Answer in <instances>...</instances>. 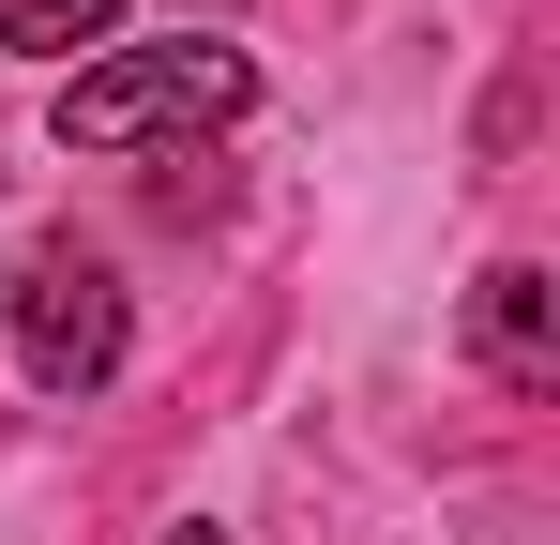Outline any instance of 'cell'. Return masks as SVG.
<instances>
[{
  "instance_id": "1",
  "label": "cell",
  "mask_w": 560,
  "mask_h": 545,
  "mask_svg": "<svg viewBox=\"0 0 560 545\" xmlns=\"http://www.w3.org/2000/svg\"><path fill=\"white\" fill-rule=\"evenodd\" d=\"M243 106H258V61L212 46V31L121 46V61H92V77L61 91V152H152V137H212V121H243Z\"/></svg>"
},
{
  "instance_id": "2",
  "label": "cell",
  "mask_w": 560,
  "mask_h": 545,
  "mask_svg": "<svg viewBox=\"0 0 560 545\" xmlns=\"http://www.w3.org/2000/svg\"><path fill=\"white\" fill-rule=\"evenodd\" d=\"M15 363L46 394H106L121 379V272L92 243H31L15 258Z\"/></svg>"
},
{
  "instance_id": "5",
  "label": "cell",
  "mask_w": 560,
  "mask_h": 545,
  "mask_svg": "<svg viewBox=\"0 0 560 545\" xmlns=\"http://www.w3.org/2000/svg\"><path fill=\"white\" fill-rule=\"evenodd\" d=\"M167 545H228V531H167Z\"/></svg>"
},
{
  "instance_id": "3",
  "label": "cell",
  "mask_w": 560,
  "mask_h": 545,
  "mask_svg": "<svg viewBox=\"0 0 560 545\" xmlns=\"http://www.w3.org/2000/svg\"><path fill=\"white\" fill-rule=\"evenodd\" d=\"M469 349H485V379H515V394H546L560 379V288L530 258L485 272V303H469Z\"/></svg>"
},
{
  "instance_id": "4",
  "label": "cell",
  "mask_w": 560,
  "mask_h": 545,
  "mask_svg": "<svg viewBox=\"0 0 560 545\" xmlns=\"http://www.w3.org/2000/svg\"><path fill=\"white\" fill-rule=\"evenodd\" d=\"M121 0H0V46H106Z\"/></svg>"
}]
</instances>
